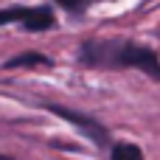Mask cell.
<instances>
[{
	"label": "cell",
	"mask_w": 160,
	"mask_h": 160,
	"mask_svg": "<svg viewBox=\"0 0 160 160\" xmlns=\"http://www.w3.org/2000/svg\"><path fill=\"white\" fill-rule=\"evenodd\" d=\"M31 65H51V59H48L45 53H34V51H28V53H17L14 59L6 62V68H31Z\"/></svg>",
	"instance_id": "277c9868"
},
{
	"label": "cell",
	"mask_w": 160,
	"mask_h": 160,
	"mask_svg": "<svg viewBox=\"0 0 160 160\" xmlns=\"http://www.w3.org/2000/svg\"><path fill=\"white\" fill-rule=\"evenodd\" d=\"M112 160H143V152L135 143H118L112 146Z\"/></svg>",
	"instance_id": "5b68a950"
},
{
	"label": "cell",
	"mask_w": 160,
	"mask_h": 160,
	"mask_svg": "<svg viewBox=\"0 0 160 160\" xmlns=\"http://www.w3.org/2000/svg\"><path fill=\"white\" fill-rule=\"evenodd\" d=\"M82 62L93 68H138L160 82V59L155 51L132 42H84Z\"/></svg>",
	"instance_id": "6da1fadb"
},
{
	"label": "cell",
	"mask_w": 160,
	"mask_h": 160,
	"mask_svg": "<svg viewBox=\"0 0 160 160\" xmlns=\"http://www.w3.org/2000/svg\"><path fill=\"white\" fill-rule=\"evenodd\" d=\"M3 22H22L28 31H48L53 28V14L51 8L45 6H37V8H25V6H14V8H3L0 11V25Z\"/></svg>",
	"instance_id": "7a4b0ae2"
},
{
	"label": "cell",
	"mask_w": 160,
	"mask_h": 160,
	"mask_svg": "<svg viewBox=\"0 0 160 160\" xmlns=\"http://www.w3.org/2000/svg\"><path fill=\"white\" fill-rule=\"evenodd\" d=\"M53 115H59V118H65V121H70L76 129H82L96 146H107L110 143V135H107V129L96 121V118H90V115H82V112H76V110H70V107H62V104H45Z\"/></svg>",
	"instance_id": "3957f363"
},
{
	"label": "cell",
	"mask_w": 160,
	"mask_h": 160,
	"mask_svg": "<svg viewBox=\"0 0 160 160\" xmlns=\"http://www.w3.org/2000/svg\"><path fill=\"white\" fill-rule=\"evenodd\" d=\"M0 160H11V158H6V155H0Z\"/></svg>",
	"instance_id": "52a82bcc"
},
{
	"label": "cell",
	"mask_w": 160,
	"mask_h": 160,
	"mask_svg": "<svg viewBox=\"0 0 160 160\" xmlns=\"http://www.w3.org/2000/svg\"><path fill=\"white\" fill-rule=\"evenodd\" d=\"M56 3H59V6H65L68 11H73V14H79V11H84L93 0H56Z\"/></svg>",
	"instance_id": "8992f818"
}]
</instances>
